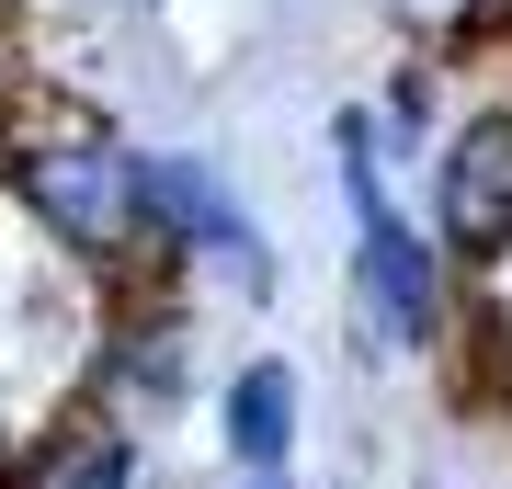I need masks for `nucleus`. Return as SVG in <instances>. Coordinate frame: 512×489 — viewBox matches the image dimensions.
<instances>
[{"label": "nucleus", "mask_w": 512, "mask_h": 489, "mask_svg": "<svg viewBox=\"0 0 512 489\" xmlns=\"http://www.w3.org/2000/svg\"><path fill=\"white\" fill-rule=\"evenodd\" d=\"M456 308H467V273L433 251L421 217L353 228V251H342V353H353V376H433L444 342H456Z\"/></svg>", "instance_id": "1"}, {"label": "nucleus", "mask_w": 512, "mask_h": 489, "mask_svg": "<svg viewBox=\"0 0 512 489\" xmlns=\"http://www.w3.org/2000/svg\"><path fill=\"white\" fill-rule=\"evenodd\" d=\"M12 217L46 239V262L92 273V285H137L148 273V217H137V137H80V148H35L0 171Z\"/></svg>", "instance_id": "2"}, {"label": "nucleus", "mask_w": 512, "mask_h": 489, "mask_svg": "<svg viewBox=\"0 0 512 489\" xmlns=\"http://www.w3.org/2000/svg\"><path fill=\"white\" fill-rule=\"evenodd\" d=\"M80 399L126 410L137 433L183 421L205 399V342H194V273H137V285H103V330L92 364H80Z\"/></svg>", "instance_id": "3"}, {"label": "nucleus", "mask_w": 512, "mask_h": 489, "mask_svg": "<svg viewBox=\"0 0 512 489\" xmlns=\"http://www.w3.org/2000/svg\"><path fill=\"white\" fill-rule=\"evenodd\" d=\"M421 228H433V251L467 285H490L512 262V91L501 103H467L433 137V160H421Z\"/></svg>", "instance_id": "4"}, {"label": "nucleus", "mask_w": 512, "mask_h": 489, "mask_svg": "<svg viewBox=\"0 0 512 489\" xmlns=\"http://www.w3.org/2000/svg\"><path fill=\"white\" fill-rule=\"evenodd\" d=\"M205 421H217L228 478H274L308 455V364L296 353H239L217 387H205Z\"/></svg>", "instance_id": "5"}, {"label": "nucleus", "mask_w": 512, "mask_h": 489, "mask_svg": "<svg viewBox=\"0 0 512 489\" xmlns=\"http://www.w3.org/2000/svg\"><path fill=\"white\" fill-rule=\"evenodd\" d=\"M239 171L217 148H183V137H137V217H148V273H183L205 239L239 217Z\"/></svg>", "instance_id": "6"}, {"label": "nucleus", "mask_w": 512, "mask_h": 489, "mask_svg": "<svg viewBox=\"0 0 512 489\" xmlns=\"http://www.w3.org/2000/svg\"><path fill=\"white\" fill-rule=\"evenodd\" d=\"M35 489H148V433L103 399H69L35 444Z\"/></svg>", "instance_id": "7"}, {"label": "nucleus", "mask_w": 512, "mask_h": 489, "mask_svg": "<svg viewBox=\"0 0 512 489\" xmlns=\"http://www.w3.org/2000/svg\"><path fill=\"white\" fill-rule=\"evenodd\" d=\"M444 410L456 421H490V410H512V319L490 308V296H467L456 308V342H444Z\"/></svg>", "instance_id": "8"}, {"label": "nucleus", "mask_w": 512, "mask_h": 489, "mask_svg": "<svg viewBox=\"0 0 512 489\" xmlns=\"http://www.w3.org/2000/svg\"><path fill=\"white\" fill-rule=\"evenodd\" d=\"M183 273H194V296H217V308H274L285 296V251H274V228H262V205H239Z\"/></svg>", "instance_id": "9"}, {"label": "nucleus", "mask_w": 512, "mask_h": 489, "mask_svg": "<svg viewBox=\"0 0 512 489\" xmlns=\"http://www.w3.org/2000/svg\"><path fill=\"white\" fill-rule=\"evenodd\" d=\"M319 148H330V194H342V217H353V228L399 217V160H387V126H376V103H342Z\"/></svg>", "instance_id": "10"}, {"label": "nucleus", "mask_w": 512, "mask_h": 489, "mask_svg": "<svg viewBox=\"0 0 512 489\" xmlns=\"http://www.w3.org/2000/svg\"><path fill=\"white\" fill-rule=\"evenodd\" d=\"M433 69H444V57H399V69L376 80V126H387V160H433V137L456 126V114H444V91H433Z\"/></svg>", "instance_id": "11"}, {"label": "nucleus", "mask_w": 512, "mask_h": 489, "mask_svg": "<svg viewBox=\"0 0 512 489\" xmlns=\"http://www.w3.org/2000/svg\"><path fill=\"white\" fill-rule=\"evenodd\" d=\"M23 455H35V444H23V387L0 376V467H23Z\"/></svg>", "instance_id": "12"}, {"label": "nucleus", "mask_w": 512, "mask_h": 489, "mask_svg": "<svg viewBox=\"0 0 512 489\" xmlns=\"http://www.w3.org/2000/svg\"><path fill=\"white\" fill-rule=\"evenodd\" d=\"M228 489H308V478H296V467H274V478H228Z\"/></svg>", "instance_id": "13"}, {"label": "nucleus", "mask_w": 512, "mask_h": 489, "mask_svg": "<svg viewBox=\"0 0 512 489\" xmlns=\"http://www.w3.org/2000/svg\"><path fill=\"white\" fill-rule=\"evenodd\" d=\"M0 489H35V455H23V467H0Z\"/></svg>", "instance_id": "14"}, {"label": "nucleus", "mask_w": 512, "mask_h": 489, "mask_svg": "<svg viewBox=\"0 0 512 489\" xmlns=\"http://www.w3.org/2000/svg\"><path fill=\"white\" fill-rule=\"evenodd\" d=\"M80 12H148V0H80Z\"/></svg>", "instance_id": "15"}, {"label": "nucleus", "mask_w": 512, "mask_h": 489, "mask_svg": "<svg viewBox=\"0 0 512 489\" xmlns=\"http://www.w3.org/2000/svg\"><path fill=\"white\" fill-rule=\"evenodd\" d=\"M399 12H421V23H444V0H399Z\"/></svg>", "instance_id": "16"}, {"label": "nucleus", "mask_w": 512, "mask_h": 489, "mask_svg": "<svg viewBox=\"0 0 512 489\" xmlns=\"http://www.w3.org/2000/svg\"><path fill=\"white\" fill-rule=\"evenodd\" d=\"M410 489H444V478H410Z\"/></svg>", "instance_id": "17"}]
</instances>
